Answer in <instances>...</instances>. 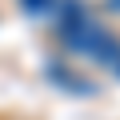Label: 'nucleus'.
Returning <instances> with one entry per match:
<instances>
[{
	"mask_svg": "<svg viewBox=\"0 0 120 120\" xmlns=\"http://www.w3.org/2000/svg\"><path fill=\"white\" fill-rule=\"evenodd\" d=\"M60 40H64L68 52L88 56V60H96V64H108V68L120 64V40L108 28H100L76 0L60 4Z\"/></svg>",
	"mask_w": 120,
	"mask_h": 120,
	"instance_id": "1",
	"label": "nucleus"
},
{
	"mask_svg": "<svg viewBox=\"0 0 120 120\" xmlns=\"http://www.w3.org/2000/svg\"><path fill=\"white\" fill-rule=\"evenodd\" d=\"M48 4H52V0H20V8H28L32 16H36V12H44Z\"/></svg>",
	"mask_w": 120,
	"mask_h": 120,
	"instance_id": "2",
	"label": "nucleus"
},
{
	"mask_svg": "<svg viewBox=\"0 0 120 120\" xmlns=\"http://www.w3.org/2000/svg\"><path fill=\"white\" fill-rule=\"evenodd\" d=\"M108 8H112V12H120V0H108Z\"/></svg>",
	"mask_w": 120,
	"mask_h": 120,
	"instance_id": "3",
	"label": "nucleus"
},
{
	"mask_svg": "<svg viewBox=\"0 0 120 120\" xmlns=\"http://www.w3.org/2000/svg\"><path fill=\"white\" fill-rule=\"evenodd\" d=\"M116 72H120V64H116Z\"/></svg>",
	"mask_w": 120,
	"mask_h": 120,
	"instance_id": "4",
	"label": "nucleus"
}]
</instances>
